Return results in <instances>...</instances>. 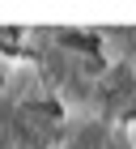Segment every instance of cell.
Masks as SVG:
<instances>
[{
    "instance_id": "6da1fadb",
    "label": "cell",
    "mask_w": 136,
    "mask_h": 149,
    "mask_svg": "<svg viewBox=\"0 0 136 149\" xmlns=\"http://www.w3.org/2000/svg\"><path fill=\"white\" fill-rule=\"evenodd\" d=\"M132 136H136V132H132Z\"/></svg>"
}]
</instances>
